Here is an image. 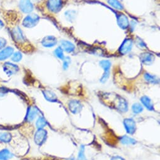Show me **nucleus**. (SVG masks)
I'll use <instances>...</instances> for the list:
<instances>
[{
	"label": "nucleus",
	"mask_w": 160,
	"mask_h": 160,
	"mask_svg": "<svg viewBox=\"0 0 160 160\" xmlns=\"http://www.w3.org/2000/svg\"><path fill=\"white\" fill-rule=\"evenodd\" d=\"M7 44V41L5 39L0 37V50L3 49Z\"/></svg>",
	"instance_id": "obj_30"
},
{
	"label": "nucleus",
	"mask_w": 160,
	"mask_h": 160,
	"mask_svg": "<svg viewBox=\"0 0 160 160\" xmlns=\"http://www.w3.org/2000/svg\"><path fill=\"white\" fill-rule=\"evenodd\" d=\"M141 101L142 104L144 105V107L149 110L152 111L154 110V106L151 102V100L147 96H143L141 99Z\"/></svg>",
	"instance_id": "obj_16"
},
{
	"label": "nucleus",
	"mask_w": 160,
	"mask_h": 160,
	"mask_svg": "<svg viewBox=\"0 0 160 160\" xmlns=\"http://www.w3.org/2000/svg\"><path fill=\"white\" fill-rule=\"evenodd\" d=\"M20 8L25 13H29L33 10V6L30 0H20Z\"/></svg>",
	"instance_id": "obj_5"
},
{
	"label": "nucleus",
	"mask_w": 160,
	"mask_h": 160,
	"mask_svg": "<svg viewBox=\"0 0 160 160\" xmlns=\"http://www.w3.org/2000/svg\"><path fill=\"white\" fill-rule=\"evenodd\" d=\"M38 113V109L35 107H30L28 110L27 115V120L29 122L32 121L37 115Z\"/></svg>",
	"instance_id": "obj_15"
},
{
	"label": "nucleus",
	"mask_w": 160,
	"mask_h": 160,
	"mask_svg": "<svg viewBox=\"0 0 160 160\" xmlns=\"http://www.w3.org/2000/svg\"><path fill=\"white\" fill-rule=\"evenodd\" d=\"M14 49L11 47H8L0 51V61H3L12 56Z\"/></svg>",
	"instance_id": "obj_14"
},
{
	"label": "nucleus",
	"mask_w": 160,
	"mask_h": 160,
	"mask_svg": "<svg viewBox=\"0 0 160 160\" xmlns=\"http://www.w3.org/2000/svg\"><path fill=\"white\" fill-rule=\"evenodd\" d=\"M132 45L133 42L131 39H126L119 49L120 54L122 55H126L129 53L132 49Z\"/></svg>",
	"instance_id": "obj_3"
},
{
	"label": "nucleus",
	"mask_w": 160,
	"mask_h": 160,
	"mask_svg": "<svg viewBox=\"0 0 160 160\" xmlns=\"http://www.w3.org/2000/svg\"><path fill=\"white\" fill-rule=\"evenodd\" d=\"M62 0H48L47 7L52 12L57 13L62 8Z\"/></svg>",
	"instance_id": "obj_2"
},
{
	"label": "nucleus",
	"mask_w": 160,
	"mask_h": 160,
	"mask_svg": "<svg viewBox=\"0 0 160 160\" xmlns=\"http://www.w3.org/2000/svg\"><path fill=\"white\" fill-rule=\"evenodd\" d=\"M132 110L134 114H139L141 112H142L143 109L141 104L136 103V104H133V105L132 106Z\"/></svg>",
	"instance_id": "obj_25"
},
{
	"label": "nucleus",
	"mask_w": 160,
	"mask_h": 160,
	"mask_svg": "<svg viewBox=\"0 0 160 160\" xmlns=\"http://www.w3.org/2000/svg\"><path fill=\"white\" fill-rule=\"evenodd\" d=\"M111 160H124L122 157L119 156H113L111 158Z\"/></svg>",
	"instance_id": "obj_32"
},
{
	"label": "nucleus",
	"mask_w": 160,
	"mask_h": 160,
	"mask_svg": "<svg viewBox=\"0 0 160 160\" xmlns=\"http://www.w3.org/2000/svg\"><path fill=\"white\" fill-rule=\"evenodd\" d=\"M63 60V68L64 70H67L69 66V64L71 62V59L69 57H64V59Z\"/></svg>",
	"instance_id": "obj_29"
},
{
	"label": "nucleus",
	"mask_w": 160,
	"mask_h": 160,
	"mask_svg": "<svg viewBox=\"0 0 160 160\" xmlns=\"http://www.w3.org/2000/svg\"><path fill=\"white\" fill-rule=\"evenodd\" d=\"M47 125V122L46 120L43 117H39V119L37 120V122H36V125L37 127L40 129H43L44 127H45Z\"/></svg>",
	"instance_id": "obj_24"
},
{
	"label": "nucleus",
	"mask_w": 160,
	"mask_h": 160,
	"mask_svg": "<svg viewBox=\"0 0 160 160\" xmlns=\"http://www.w3.org/2000/svg\"><path fill=\"white\" fill-rule=\"evenodd\" d=\"M43 93L45 98L49 102H56L57 100L56 95L52 91L45 90L43 91Z\"/></svg>",
	"instance_id": "obj_17"
},
{
	"label": "nucleus",
	"mask_w": 160,
	"mask_h": 160,
	"mask_svg": "<svg viewBox=\"0 0 160 160\" xmlns=\"http://www.w3.org/2000/svg\"><path fill=\"white\" fill-rule=\"evenodd\" d=\"M40 20V17L37 14H30L27 16L23 21V25L27 28H32L37 25Z\"/></svg>",
	"instance_id": "obj_1"
},
{
	"label": "nucleus",
	"mask_w": 160,
	"mask_h": 160,
	"mask_svg": "<svg viewBox=\"0 0 160 160\" xmlns=\"http://www.w3.org/2000/svg\"><path fill=\"white\" fill-rule=\"evenodd\" d=\"M3 68H4L5 72L8 75H10V76L13 74H15L19 70V68L17 65L10 63V62L5 63Z\"/></svg>",
	"instance_id": "obj_12"
},
{
	"label": "nucleus",
	"mask_w": 160,
	"mask_h": 160,
	"mask_svg": "<svg viewBox=\"0 0 160 160\" xmlns=\"http://www.w3.org/2000/svg\"><path fill=\"white\" fill-rule=\"evenodd\" d=\"M121 142L122 144H124V145H129V144L134 145V144H135L136 143V141L134 139H132V138H131L130 137L124 136L121 137Z\"/></svg>",
	"instance_id": "obj_21"
},
{
	"label": "nucleus",
	"mask_w": 160,
	"mask_h": 160,
	"mask_svg": "<svg viewBox=\"0 0 160 160\" xmlns=\"http://www.w3.org/2000/svg\"><path fill=\"white\" fill-rule=\"evenodd\" d=\"M140 58L141 62L146 66L151 65L154 61V56H153V54L148 52L142 53L141 54Z\"/></svg>",
	"instance_id": "obj_8"
},
{
	"label": "nucleus",
	"mask_w": 160,
	"mask_h": 160,
	"mask_svg": "<svg viewBox=\"0 0 160 160\" xmlns=\"http://www.w3.org/2000/svg\"><path fill=\"white\" fill-rule=\"evenodd\" d=\"M0 160H7V159H0Z\"/></svg>",
	"instance_id": "obj_34"
},
{
	"label": "nucleus",
	"mask_w": 160,
	"mask_h": 160,
	"mask_svg": "<svg viewBox=\"0 0 160 160\" xmlns=\"http://www.w3.org/2000/svg\"><path fill=\"white\" fill-rule=\"evenodd\" d=\"M13 156V154L7 149H4L0 151V159H7Z\"/></svg>",
	"instance_id": "obj_23"
},
{
	"label": "nucleus",
	"mask_w": 160,
	"mask_h": 160,
	"mask_svg": "<svg viewBox=\"0 0 160 160\" xmlns=\"http://www.w3.org/2000/svg\"><path fill=\"white\" fill-rule=\"evenodd\" d=\"M99 64L101 67L104 69V72H110L111 62L109 60H102L100 61Z\"/></svg>",
	"instance_id": "obj_19"
},
{
	"label": "nucleus",
	"mask_w": 160,
	"mask_h": 160,
	"mask_svg": "<svg viewBox=\"0 0 160 160\" xmlns=\"http://www.w3.org/2000/svg\"><path fill=\"white\" fill-rule=\"evenodd\" d=\"M117 22L119 27L123 30L126 29L129 25L128 18L122 13H120L117 15Z\"/></svg>",
	"instance_id": "obj_7"
},
{
	"label": "nucleus",
	"mask_w": 160,
	"mask_h": 160,
	"mask_svg": "<svg viewBox=\"0 0 160 160\" xmlns=\"http://www.w3.org/2000/svg\"><path fill=\"white\" fill-rule=\"evenodd\" d=\"M137 44H138V46L140 48H143V47H146V44H144V42L141 39H139V40H138L137 42Z\"/></svg>",
	"instance_id": "obj_31"
},
{
	"label": "nucleus",
	"mask_w": 160,
	"mask_h": 160,
	"mask_svg": "<svg viewBox=\"0 0 160 160\" xmlns=\"http://www.w3.org/2000/svg\"><path fill=\"white\" fill-rule=\"evenodd\" d=\"M57 43V38L52 35H48L43 38L42 41V44L45 47H54Z\"/></svg>",
	"instance_id": "obj_9"
},
{
	"label": "nucleus",
	"mask_w": 160,
	"mask_h": 160,
	"mask_svg": "<svg viewBox=\"0 0 160 160\" xmlns=\"http://www.w3.org/2000/svg\"><path fill=\"white\" fill-rule=\"evenodd\" d=\"M47 134V132L45 130L43 129H38L35 135V143L38 146L42 145L46 140Z\"/></svg>",
	"instance_id": "obj_4"
},
{
	"label": "nucleus",
	"mask_w": 160,
	"mask_h": 160,
	"mask_svg": "<svg viewBox=\"0 0 160 160\" xmlns=\"http://www.w3.org/2000/svg\"><path fill=\"white\" fill-rule=\"evenodd\" d=\"M78 160H86L85 156V147L84 146L81 147V149H80L78 156Z\"/></svg>",
	"instance_id": "obj_27"
},
{
	"label": "nucleus",
	"mask_w": 160,
	"mask_h": 160,
	"mask_svg": "<svg viewBox=\"0 0 160 160\" xmlns=\"http://www.w3.org/2000/svg\"><path fill=\"white\" fill-rule=\"evenodd\" d=\"M22 59V54L20 52H16L13 54L12 59L14 62H19Z\"/></svg>",
	"instance_id": "obj_28"
},
{
	"label": "nucleus",
	"mask_w": 160,
	"mask_h": 160,
	"mask_svg": "<svg viewBox=\"0 0 160 160\" xmlns=\"http://www.w3.org/2000/svg\"><path fill=\"white\" fill-rule=\"evenodd\" d=\"M68 107L69 110L71 112H72L74 114H77L81 111L82 109V105L77 100H72L68 104Z\"/></svg>",
	"instance_id": "obj_10"
},
{
	"label": "nucleus",
	"mask_w": 160,
	"mask_h": 160,
	"mask_svg": "<svg viewBox=\"0 0 160 160\" xmlns=\"http://www.w3.org/2000/svg\"><path fill=\"white\" fill-rule=\"evenodd\" d=\"M12 34H13L12 35L13 37L16 42L18 43H22L25 41V38L23 35L20 28L16 27L15 29H13L12 32Z\"/></svg>",
	"instance_id": "obj_11"
},
{
	"label": "nucleus",
	"mask_w": 160,
	"mask_h": 160,
	"mask_svg": "<svg viewBox=\"0 0 160 160\" xmlns=\"http://www.w3.org/2000/svg\"><path fill=\"white\" fill-rule=\"evenodd\" d=\"M108 3L111 7H112L116 10H122L124 8L122 5L118 1V0H108Z\"/></svg>",
	"instance_id": "obj_20"
},
{
	"label": "nucleus",
	"mask_w": 160,
	"mask_h": 160,
	"mask_svg": "<svg viewBox=\"0 0 160 160\" xmlns=\"http://www.w3.org/2000/svg\"><path fill=\"white\" fill-rule=\"evenodd\" d=\"M55 55L60 60H63L65 57L64 56V54H63V51L62 49V48L60 47H57L55 51H54Z\"/></svg>",
	"instance_id": "obj_26"
},
{
	"label": "nucleus",
	"mask_w": 160,
	"mask_h": 160,
	"mask_svg": "<svg viewBox=\"0 0 160 160\" xmlns=\"http://www.w3.org/2000/svg\"><path fill=\"white\" fill-rule=\"evenodd\" d=\"M144 77L146 82L152 84H157L159 82V80L156 76L150 74L149 73H145L144 75Z\"/></svg>",
	"instance_id": "obj_18"
},
{
	"label": "nucleus",
	"mask_w": 160,
	"mask_h": 160,
	"mask_svg": "<svg viewBox=\"0 0 160 160\" xmlns=\"http://www.w3.org/2000/svg\"><path fill=\"white\" fill-rule=\"evenodd\" d=\"M23 160H28V159H23Z\"/></svg>",
	"instance_id": "obj_35"
},
{
	"label": "nucleus",
	"mask_w": 160,
	"mask_h": 160,
	"mask_svg": "<svg viewBox=\"0 0 160 160\" xmlns=\"http://www.w3.org/2000/svg\"><path fill=\"white\" fill-rule=\"evenodd\" d=\"M60 45H61L60 47L62 48V49L68 53L72 52L75 50L74 44L68 40H63L60 41Z\"/></svg>",
	"instance_id": "obj_13"
},
{
	"label": "nucleus",
	"mask_w": 160,
	"mask_h": 160,
	"mask_svg": "<svg viewBox=\"0 0 160 160\" xmlns=\"http://www.w3.org/2000/svg\"><path fill=\"white\" fill-rule=\"evenodd\" d=\"M3 26H4V25H3V22L1 20H0V29H2Z\"/></svg>",
	"instance_id": "obj_33"
},
{
	"label": "nucleus",
	"mask_w": 160,
	"mask_h": 160,
	"mask_svg": "<svg viewBox=\"0 0 160 160\" xmlns=\"http://www.w3.org/2000/svg\"><path fill=\"white\" fill-rule=\"evenodd\" d=\"M124 125L128 133L132 134L135 132L136 129V122L132 119H126L124 120Z\"/></svg>",
	"instance_id": "obj_6"
},
{
	"label": "nucleus",
	"mask_w": 160,
	"mask_h": 160,
	"mask_svg": "<svg viewBox=\"0 0 160 160\" xmlns=\"http://www.w3.org/2000/svg\"><path fill=\"white\" fill-rule=\"evenodd\" d=\"M12 139V135L8 132H0V140L2 141L8 142Z\"/></svg>",
	"instance_id": "obj_22"
}]
</instances>
